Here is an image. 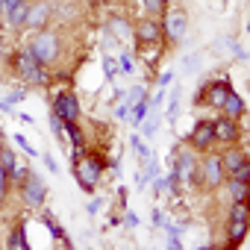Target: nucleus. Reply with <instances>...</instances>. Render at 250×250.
I'll list each match as a JSON object with an SVG mask.
<instances>
[{"mask_svg": "<svg viewBox=\"0 0 250 250\" xmlns=\"http://www.w3.org/2000/svg\"><path fill=\"white\" fill-rule=\"evenodd\" d=\"M142 3H145V9H147L150 18H162L165 9H168V0H142Z\"/></svg>", "mask_w": 250, "mask_h": 250, "instance_id": "21", "label": "nucleus"}, {"mask_svg": "<svg viewBox=\"0 0 250 250\" xmlns=\"http://www.w3.org/2000/svg\"><path fill=\"white\" fill-rule=\"evenodd\" d=\"M27 177H30V168H24V165H18V162H15V168H12V174H9V183L18 188Z\"/></svg>", "mask_w": 250, "mask_h": 250, "instance_id": "26", "label": "nucleus"}, {"mask_svg": "<svg viewBox=\"0 0 250 250\" xmlns=\"http://www.w3.org/2000/svg\"><path fill=\"white\" fill-rule=\"evenodd\" d=\"M136 186L145 188V186H147V174H139V177H136Z\"/></svg>", "mask_w": 250, "mask_h": 250, "instance_id": "41", "label": "nucleus"}, {"mask_svg": "<svg viewBox=\"0 0 250 250\" xmlns=\"http://www.w3.org/2000/svg\"><path fill=\"white\" fill-rule=\"evenodd\" d=\"M197 174H200V188H206V191H218V188L224 186V180H227L224 165H221V153L206 150V156L197 159Z\"/></svg>", "mask_w": 250, "mask_h": 250, "instance_id": "4", "label": "nucleus"}, {"mask_svg": "<svg viewBox=\"0 0 250 250\" xmlns=\"http://www.w3.org/2000/svg\"><path fill=\"white\" fill-rule=\"evenodd\" d=\"M171 156H174V159H171V165L177 168V174H180V183H183V186H188V188H200L197 153H194L188 145H183V147H177Z\"/></svg>", "mask_w": 250, "mask_h": 250, "instance_id": "3", "label": "nucleus"}, {"mask_svg": "<svg viewBox=\"0 0 250 250\" xmlns=\"http://www.w3.org/2000/svg\"><path fill=\"white\" fill-rule=\"evenodd\" d=\"M24 224H18L15 229H12V235H9V247H21V250H27L30 244H27V235H24Z\"/></svg>", "mask_w": 250, "mask_h": 250, "instance_id": "22", "label": "nucleus"}, {"mask_svg": "<svg viewBox=\"0 0 250 250\" xmlns=\"http://www.w3.org/2000/svg\"><path fill=\"white\" fill-rule=\"evenodd\" d=\"M229 80L227 77H215V80H209L197 94H194V106H209V109H221V103H224V97L229 94Z\"/></svg>", "mask_w": 250, "mask_h": 250, "instance_id": "7", "label": "nucleus"}, {"mask_svg": "<svg viewBox=\"0 0 250 250\" xmlns=\"http://www.w3.org/2000/svg\"><path fill=\"white\" fill-rule=\"evenodd\" d=\"M221 115H227V118H235V121H241L244 115H247V103H244V97L241 94H235L232 88H229V94L224 97V103H221V109H218Z\"/></svg>", "mask_w": 250, "mask_h": 250, "instance_id": "15", "label": "nucleus"}, {"mask_svg": "<svg viewBox=\"0 0 250 250\" xmlns=\"http://www.w3.org/2000/svg\"><path fill=\"white\" fill-rule=\"evenodd\" d=\"M3 65H6V42L0 39V68H3Z\"/></svg>", "mask_w": 250, "mask_h": 250, "instance_id": "39", "label": "nucleus"}, {"mask_svg": "<svg viewBox=\"0 0 250 250\" xmlns=\"http://www.w3.org/2000/svg\"><path fill=\"white\" fill-rule=\"evenodd\" d=\"M186 145L194 150V153H206L215 147V133H212V121H197L191 133L186 136Z\"/></svg>", "mask_w": 250, "mask_h": 250, "instance_id": "11", "label": "nucleus"}, {"mask_svg": "<svg viewBox=\"0 0 250 250\" xmlns=\"http://www.w3.org/2000/svg\"><path fill=\"white\" fill-rule=\"evenodd\" d=\"M124 224H127V227H139V215H136V212H127V209H124Z\"/></svg>", "mask_w": 250, "mask_h": 250, "instance_id": "36", "label": "nucleus"}, {"mask_svg": "<svg viewBox=\"0 0 250 250\" xmlns=\"http://www.w3.org/2000/svg\"><path fill=\"white\" fill-rule=\"evenodd\" d=\"M44 165H47V171H53V174L59 171V168H56V159H50V156H44Z\"/></svg>", "mask_w": 250, "mask_h": 250, "instance_id": "40", "label": "nucleus"}, {"mask_svg": "<svg viewBox=\"0 0 250 250\" xmlns=\"http://www.w3.org/2000/svg\"><path fill=\"white\" fill-rule=\"evenodd\" d=\"M103 168H106V159H100V153H88L83 162L74 165V177H77V186L83 191H94L97 180L103 177Z\"/></svg>", "mask_w": 250, "mask_h": 250, "instance_id": "5", "label": "nucleus"}, {"mask_svg": "<svg viewBox=\"0 0 250 250\" xmlns=\"http://www.w3.org/2000/svg\"><path fill=\"white\" fill-rule=\"evenodd\" d=\"M53 112H56L65 124L80 121V100H77V94H74V91H59V94L53 97Z\"/></svg>", "mask_w": 250, "mask_h": 250, "instance_id": "12", "label": "nucleus"}, {"mask_svg": "<svg viewBox=\"0 0 250 250\" xmlns=\"http://www.w3.org/2000/svg\"><path fill=\"white\" fill-rule=\"evenodd\" d=\"M44 3H50V6H53V0H44ZM56 3H59V0H56Z\"/></svg>", "mask_w": 250, "mask_h": 250, "instance_id": "46", "label": "nucleus"}, {"mask_svg": "<svg viewBox=\"0 0 250 250\" xmlns=\"http://www.w3.org/2000/svg\"><path fill=\"white\" fill-rule=\"evenodd\" d=\"M3 33H6V24H3V21H0V39H3Z\"/></svg>", "mask_w": 250, "mask_h": 250, "instance_id": "44", "label": "nucleus"}, {"mask_svg": "<svg viewBox=\"0 0 250 250\" xmlns=\"http://www.w3.org/2000/svg\"><path fill=\"white\" fill-rule=\"evenodd\" d=\"M244 238H247V221L229 218V224H227V244H229V247H238Z\"/></svg>", "mask_w": 250, "mask_h": 250, "instance_id": "16", "label": "nucleus"}, {"mask_svg": "<svg viewBox=\"0 0 250 250\" xmlns=\"http://www.w3.org/2000/svg\"><path fill=\"white\" fill-rule=\"evenodd\" d=\"M177 112H180V91L174 88V94H171V100H168V109H165V115L174 121V118H177Z\"/></svg>", "mask_w": 250, "mask_h": 250, "instance_id": "30", "label": "nucleus"}, {"mask_svg": "<svg viewBox=\"0 0 250 250\" xmlns=\"http://www.w3.org/2000/svg\"><path fill=\"white\" fill-rule=\"evenodd\" d=\"M9 71L30 88H47L50 85V68H44L27 47L15 50L9 56Z\"/></svg>", "mask_w": 250, "mask_h": 250, "instance_id": "1", "label": "nucleus"}, {"mask_svg": "<svg viewBox=\"0 0 250 250\" xmlns=\"http://www.w3.org/2000/svg\"><path fill=\"white\" fill-rule=\"evenodd\" d=\"M142 94H145V88H142V85H136V88H133V91L127 94V100H124V103H130V106H133V103H136V100H139Z\"/></svg>", "mask_w": 250, "mask_h": 250, "instance_id": "35", "label": "nucleus"}, {"mask_svg": "<svg viewBox=\"0 0 250 250\" xmlns=\"http://www.w3.org/2000/svg\"><path fill=\"white\" fill-rule=\"evenodd\" d=\"M244 162H250V156H247V150L244 147H238V145H229L224 153H221V165H224V174L229 177V174H235Z\"/></svg>", "mask_w": 250, "mask_h": 250, "instance_id": "14", "label": "nucleus"}, {"mask_svg": "<svg viewBox=\"0 0 250 250\" xmlns=\"http://www.w3.org/2000/svg\"><path fill=\"white\" fill-rule=\"evenodd\" d=\"M212 133H215V145H238L241 142V127H238V121L235 118H227V115H218L212 121Z\"/></svg>", "mask_w": 250, "mask_h": 250, "instance_id": "10", "label": "nucleus"}, {"mask_svg": "<svg viewBox=\"0 0 250 250\" xmlns=\"http://www.w3.org/2000/svg\"><path fill=\"white\" fill-rule=\"evenodd\" d=\"M18 191H21V203L27 209H42L47 203V183L36 171H30V177L18 186Z\"/></svg>", "mask_w": 250, "mask_h": 250, "instance_id": "8", "label": "nucleus"}, {"mask_svg": "<svg viewBox=\"0 0 250 250\" xmlns=\"http://www.w3.org/2000/svg\"><path fill=\"white\" fill-rule=\"evenodd\" d=\"M115 68H118L121 74H133V68H136V65H133V53L124 50V53L118 56V65H115Z\"/></svg>", "mask_w": 250, "mask_h": 250, "instance_id": "27", "label": "nucleus"}, {"mask_svg": "<svg viewBox=\"0 0 250 250\" xmlns=\"http://www.w3.org/2000/svg\"><path fill=\"white\" fill-rule=\"evenodd\" d=\"M21 3H27V0H0V21H6Z\"/></svg>", "mask_w": 250, "mask_h": 250, "instance_id": "24", "label": "nucleus"}, {"mask_svg": "<svg viewBox=\"0 0 250 250\" xmlns=\"http://www.w3.org/2000/svg\"><path fill=\"white\" fill-rule=\"evenodd\" d=\"M27 50H30L44 68L53 71V68L62 62V36H59V30H53V27L36 30L33 39H30V44H27Z\"/></svg>", "mask_w": 250, "mask_h": 250, "instance_id": "2", "label": "nucleus"}, {"mask_svg": "<svg viewBox=\"0 0 250 250\" xmlns=\"http://www.w3.org/2000/svg\"><path fill=\"white\" fill-rule=\"evenodd\" d=\"M142 124H145V127H142V133H145L147 139H153V136H156V130H159V118H156V115H150V121L145 118Z\"/></svg>", "mask_w": 250, "mask_h": 250, "instance_id": "29", "label": "nucleus"}, {"mask_svg": "<svg viewBox=\"0 0 250 250\" xmlns=\"http://www.w3.org/2000/svg\"><path fill=\"white\" fill-rule=\"evenodd\" d=\"M53 21V6L44 3V0H36V3H30V15H27V30H44L50 27Z\"/></svg>", "mask_w": 250, "mask_h": 250, "instance_id": "13", "label": "nucleus"}, {"mask_svg": "<svg viewBox=\"0 0 250 250\" xmlns=\"http://www.w3.org/2000/svg\"><path fill=\"white\" fill-rule=\"evenodd\" d=\"M44 224H47V227H50V232H53V235H56V238H59V241H62V244H71V241H68V238H65V229H62V227H59V221H56V218H53V215H50V212H44Z\"/></svg>", "mask_w": 250, "mask_h": 250, "instance_id": "23", "label": "nucleus"}, {"mask_svg": "<svg viewBox=\"0 0 250 250\" xmlns=\"http://www.w3.org/2000/svg\"><path fill=\"white\" fill-rule=\"evenodd\" d=\"M130 145H133V147H136V153H139V156H142V162H147V159H150V156H153V153H150V150H147V145H145V142H142V139H139V136H133V139H130Z\"/></svg>", "mask_w": 250, "mask_h": 250, "instance_id": "28", "label": "nucleus"}, {"mask_svg": "<svg viewBox=\"0 0 250 250\" xmlns=\"http://www.w3.org/2000/svg\"><path fill=\"white\" fill-rule=\"evenodd\" d=\"M94 3H103V6H106V3H112V0H94Z\"/></svg>", "mask_w": 250, "mask_h": 250, "instance_id": "45", "label": "nucleus"}, {"mask_svg": "<svg viewBox=\"0 0 250 250\" xmlns=\"http://www.w3.org/2000/svg\"><path fill=\"white\" fill-rule=\"evenodd\" d=\"M30 3H33V0H27V3H21V6H18V9H15V12H12V15H9V18H6L3 24H6L9 30H15V33H18V30H27V15H30Z\"/></svg>", "mask_w": 250, "mask_h": 250, "instance_id": "18", "label": "nucleus"}, {"mask_svg": "<svg viewBox=\"0 0 250 250\" xmlns=\"http://www.w3.org/2000/svg\"><path fill=\"white\" fill-rule=\"evenodd\" d=\"M50 127H53V133H56L59 139L65 136V121H62V118H59L56 112H50Z\"/></svg>", "mask_w": 250, "mask_h": 250, "instance_id": "32", "label": "nucleus"}, {"mask_svg": "<svg viewBox=\"0 0 250 250\" xmlns=\"http://www.w3.org/2000/svg\"><path fill=\"white\" fill-rule=\"evenodd\" d=\"M15 162H18V159H15V153H12L9 147H0V165H3V171H6V174H12Z\"/></svg>", "mask_w": 250, "mask_h": 250, "instance_id": "25", "label": "nucleus"}, {"mask_svg": "<svg viewBox=\"0 0 250 250\" xmlns=\"http://www.w3.org/2000/svg\"><path fill=\"white\" fill-rule=\"evenodd\" d=\"M85 156H88V147H85V145H74V153H71V159H74V165H77V162H83Z\"/></svg>", "mask_w": 250, "mask_h": 250, "instance_id": "33", "label": "nucleus"}, {"mask_svg": "<svg viewBox=\"0 0 250 250\" xmlns=\"http://www.w3.org/2000/svg\"><path fill=\"white\" fill-rule=\"evenodd\" d=\"M103 74H106V80H115V74H118V68H115V59H112L109 53H103Z\"/></svg>", "mask_w": 250, "mask_h": 250, "instance_id": "31", "label": "nucleus"}, {"mask_svg": "<svg viewBox=\"0 0 250 250\" xmlns=\"http://www.w3.org/2000/svg\"><path fill=\"white\" fill-rule=\"evenodd\" d=\"M153 106H150V97L147 94H142L136 103H133V112H130V118H133V124H142L145 118H147V112H150Z\"/></svg>", "mask_w": 250, "mask_h": 250, "instance_id": "19", "label": "nucleus"}, {"mask_svg": "<svg viewBox=\"0 0 250 250\" xmlns=\"http://www.w3.org/2000/svg\"><path fill=\"white\" fill-rule=\"evenodd\" d=\"M97 209H100V200H91L88 203V215H97Z\"/></svg>", "mask_w": 250, "mask_h": 250, "instance_id": "42", "label": "nucleus"}, {"mask_svg": "<svg viewBox=\"0 0 250 250\" xmlns=\"http://www.w3.org/2000/svg\"><path fill=\"white\" fill-rule=\"evenodd\" d=\"M130 112H133V106H130V103H121V106L115 109V115H118V118H130Z\"/></svg>", "mask_w": 250, "mask_h": 250, "instance_id": "37", "label": "nucleus"}, {"mask_svg": "<svg viewBox=\"0 0 250 250\" xmlns=\"http://www.w3.org/2000/svg\"><path fill=\"white\" fill-rule=\"evenodd\" d=\"M15 142H18V145H21V147H24V150H27L30 156H39V150H36V147H33V145H30V142L24 139V136H15Z\"/></svg>", "mask_w": 250, "mask_h": 250, "instance_id": "34", "label": "nucleus"}, {"mask_svg": "<svg viewBox=\"0 0 250 250\" xmlns=\"http://www.w3.org/2000/svg\"><path fill=\"white\" fill-rule=\"evenodd\" d=\"M171 80H174V74H171V71H165V74L159 77V88H165V85H168Z\"/></svg>", "mask_w": 250, "mask_h": 250, "instance_id": "38", "label": "nucleus"}, {"mask_svg": "<svg viewBox=\"0 0 250 250\" xmlns=\"http://www.w3.org/2000/svg\"><path fill=\"white\" fill-rule=\"evenodd\" d=\"M159 21H162V36H165V42L180 44V42L186 39V33H188V15H186L183 6H174V9L168 6Z\"/></svg>", "mask_w": 250, "mask_h": 250, "instance_id": "6", "label": "nucleus"}, {"mask_svg": "<svg viewBox=\"0 0 250 250\" xmlns=\"http://www.w3.org/2000/svg\"><path fill=\"white\" fill-rule=\"evenodd\" d=\"M224 188L229 191V200H247V180L229 174V177L224 180Z\"/></svg>", "mask_w": 250, "mask_h": 250, "instance_id": "17", "label": "nucleus"}, {"mask_svg": "<svg viewBox=\"0 0 250 250\" xmlns=\"http://www.w3.org/2000/svg\"><path fill=\"white\" fill-rule=\"evenodd\" d=\"M133 36H136V42H139L142 47H159V44L165 42V36H162V21H159V18H150V15H145V18L136 21Z\"/></svg>", "mask_w": 250, "mask_h": 250, "instance_id": "9", "label": "nucleus"}, {"mask_svg": "<svg viewBox=\"0 0 250 250\" xmlns=\"http://www.w3.org/2000/svg\"><path fill=\"white\" fill-rule=\"evenodd\" d=\"M24 97H27V88H15L9 97L0 100V112H9V115H12V106H15V103H21Z\"/></svg>", "mask_w": 250, "mask_h": 250, "instance_id": "20", "label": "nucleus"}, {"mask_svg": "<svg viewBox=\"0 0 250 250\" xmlns=\"http://www.w3.org/2000/svg\"><path fill=\"white\" fill-rule=\"evenodd\" d=\"M194 62H197V56H188L186 59V71H194Z\"/></svg>", "mask_w": 250, "mask_h": 250, "instance_id": "43", "label": "nucleus"}]
</instances>
